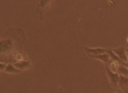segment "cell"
I'll return each mask as SVG.
<instances>
[{
	"mask_svg": "<svg viewBox=\"0 0 128 93\" xmlns=\"http://www.w3.org/2000/svg\"><path fill=\"white\" fill-rule=\"evenodd\" d=\"M106 72L108 75L110 80H111L112 83L115 86H117V85L119 83V80H120V76L117 72H114L112 70L109 68V66L106 64Z\"/></svg>",
	"mask_w": 128,
	"mask_h": 93,
	"instance_id": "1",
	"label": "cell"
},
{
	"mask_svg": "<svg viewBox=\"0 0 128 93\" xmlns=\"http://www.w3.org/2000/svg\"><path fill=\"white\" fill-rule=\"evenodd\" d=\"M118 86L126 93H128V76H124L121 75Z\"/></svg>",
	"mask_w": 128,
	"mask_h": 93,
	"instance_id": "2",
	"label": "cell"
},
{
	"mask_svg": "<svg viewBox=\"0 0 128 93\" xmlns=\"http://www.w3.org/2000/svg\"><path fill=\"white\" fill-rule=\"evenodd\" d=\"M86 52H88L89 55H100V54H103V53H106L107 50L104 48H85Z\"/></svg>",
	"mask_w": 128,
	"mask_h": 93,
	"instance_id": "3",
	"label": "cell"
},
{
	"mask_svg": "<svg viewBox=\"0 0 128 93\" xmlns=\"http://www.w3.org/2000/svg\"><path fill=\"white\" fill-rule=\"evenodd\" d=\"M114 52H115V53H116L122 61L125 62H126L128 61V56L126 55V51L125 50L124 48H120L118 49H115Z\"/></svg>",
	"mask_w": 128,
	"mask_h": 93,
	"instance_id": "4",
	"label": "cell"
},
{
	"mask_svg": "<svg viewBox=\"0 0 128 93\" xmlns=\"http://www.w3.org/2000/svg\"><path fill=\"white\" fill-rule=\"evenodd\" d=\"M89 56L92 58L99 59V60L102 61L106 64L110 62V61H111V59H110V56H109L108 53H103V54H100V55H90V54H89Z\"/></svg>",
	"mask_w": 128,
	"mask_h": 93,
	"instance_id": "5",
	"label": "cell"
},
{
	"mask_svg": "<svg viewBox=\"0 0 128 93\" xmlns=\"http://www.w3.org/2000/svg\"><path fill=\"white\" fill-rule=\"evenodd\" d=\"M14 66L18 69H24V68H27L30 66V63L28 62H26V61H22V62H16L14 64Z\"/></svg>",
	"mask_w": 128,
	"mask_h": 93,
	"instance_id": "6",
	"label": "cell"
},
{
	"mask_svg": "<svg viewBox=\"0 0 128 93\" xmlns=\"http://www.w3.org/2000/svg\"><path fill=\"white\" fill-rule=\"evenodd\" d=\"M117 72L124 76H128V68L123 65H119L117 68Z\"/></svg>",
	"mask_w": 128,
	"mask_h": 93,
	"instance_id": "7",
	"label": "cell"
},
{
	"mask_svg": "<svg viewBox=\"0 0 128 93\" xmlns=\"http://www.w3.org/2000/svg\"><path fill=\"white\" fill-rule=\"evenodd\" d=\"M5 72H11V73H18L21 71L19 69H18L15 68L14 66H12V64H8L7 66V68H5Z\"/></svg>",
	"mask_w": 128,
	"mask_h": 93,
	"instance_id": "8",
	"label": "cell"
},
{
	"mask_svg": "<svg viewBox=\"0 0 128 93\" xmlns=\"http://www.w3.org/2000/svg\"><path fill=\"white\" fill-rule=\"evenodd\" d=\"M126 52H127V54H128V48L126 49Z\"/></svg>",
	"mask_w": 128,
	"mask_h": 93,
	"instance_id": "9",
	"label": "cell"
}]
</instances>
